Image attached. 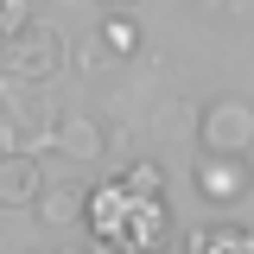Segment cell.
I'll list each match as a JSON object with an SVG mask.
<instances>
[{
	"instance_id": "6da1fadb",
	"label": "cell",
	"mask_w": 254,
	"mask_h": 254,
	"mask_svg": "<svg viewBox=\"0 0 254 254\" xmlns=\"http://www.w3.org/2000/svg\"><path fill=\"white\" fill-rule=\"evenodd\" d=\"M83 229L102 254H153L172 235V210L165 197H140L121 178H108V185H89L83 197Z\"/></svg>"
},
{
	"instance_id": "30bf717a",
	"label": "cell",
	"mask_w": 254,
	"mask_h": 254,
	"mask_svg": "<svg viewBox=\"0 0 254 254\" xmlns=\"http://www.w3.org/2000/svg\"><path fill=\"white\" fill-rule=\"evenodd\" d=\"M95 45H102V58H133L140 51V26H133V13H108L102 26H95Z\"/></svg>"
},
{
	"instance_id": "8992f818",
	"label": "cell",
	"mask_w": 254,
	"mask_h": 254,
	"mask_svg": "<svg viewBox=\"0 0 254 254\" xmlns=\"http://www.w3.org/2000/svg\"><path fill=\"white\" fill-rule=\"evenodd\" d=\"M51 153H64L70 165H89V159H102V146H108V127L95 121V115H83V108H64V115H51V140H45Z\"/></svg>"
},
{
	"instance_id": "8fae6325",
	"label": "cell",
	"mask_w": 254,
	"mask_h": 254,
	"mask_svg": "<svg viewBox=\"0 0 254 254\" xmlns=\"http://www.w3.org/2000/svg\"><path fill=\"white\" fill-rule=\"evenodd\" d=\"M121 185L140 190V197H165V165H159V159H133L121 172Z\"/></svg>"
},
{
	"instance_id": "7c38bea8",
	"label": "cell",
	"mask_w": 254,
	"mask_h": 254,
	"mask_svg": "<svg viewBox=\"0 0 254 254\" xmlns=\"http://www.w3.org/2000/svg\"><path fill=\"white\" fill-rule=\"evenodd\" d=\"M26 19H32V0H0V45L26 26Z\"/></svg>"
},
{
	"instance_id": "7a4b0ae2",
	"label": "cell",
	"mask_w": 254,
	"mask_h": 254,
	"mask_svg": "<svg viewBox=\"0 0 254 254\" xmlns=\"http://www.w3.org/2000/svg\"><path fill=\"white\" fill-rule=\"evenodd\" d=\"M64 64H70L64 32H58V26H38V19H26V26L0 45V76H13V83H26V89L64 76Z\"/></svg>"
},
{
	"instance_id": "4fadbf2b",
	"label": "cell",
	"mask_w": 254,
	"mask_h": 254,
	"mask_svg": "<svg viewBox=\"0 0 254 254\" xmlns=\"http://www.w3.org/2000/svg\"><path fill=\"white\" fill-rule=\"evenodd\" d=\"M102 6H108V13H133L140 0H102Z\"/></svg>"
},
{
	"instance_id": "3957f363",
	"label": "cell",
	"mask_w": 254,
	"mask_h": 254,
	"mask_svg": "<svg viewBox=\"0 0 254 254\" xmlns=\"http://www.w3.org/2000/svg\"><path fill=\"white\" fill-rule=\"evenodd\" d=\"M45 140H51V108L26 83L0 76V153H38Z\"/></svg>"
},
{
	"instance_id": "ba28073f",
	"label": "cell",
	"mask_w": 254,
	"mask_h": 254,
	"mask_svg": "<svg viewBox=\"0 0 254 254\" xmlns=\"http://www.w3.org/2000/svg\"><path fill=\"white\" fill-rule=\"evenodd\" d=\"M45 185V165L32 153H0V210H32Z\"/></svg>"
},
{
	"instance_id": "5bb4252c",
	"label": "cell",
	"mask_w": 254,
	"mask_h": 254,
	"mask_svg": "<svg viewBox=\"0 0 254 254\" xmlns=\"http://www.w3.org/2000/svg\"><path fill=\"white\" fill-rule=\"evenodd\" d=\"M153 254H159V248H153Z\"/></svg>"
},
{
	"instance_id": "52a82bcc",
	"label": "cell",
	"mask_w": 254,
	"mask_h": 254,
	"mask_svg": "<svg viewBox=\"0 0 254 254\" xmlns=\"http://www.w3.org/2000/svg\"><path fill=\"white\" fill-rule=\"evenodd\" d=\"M83 197H89V185H83L76 172H58V178L38 185V203H32V210H38L45 229H76V222H83Z\"/></svg>"
},
{
	"instance_id": "5b68a950",
	"label": "cell",
	"mask_w": 254,
	"mask_h": 254,
	"mask_svg": "<svg viewBox=\"0 0 254 254\" xmlns=\"http://www.w3.org/2000/svg\"><path fill=\"white\" fill-rule=\"evenodd\" d=\"M190 185L203 197V210H235L248 197V153H197Z\"/></svg>"
},
{
	"instance_id": "277c9868",
	"label": "cell",
	"mask_w": 254,
	"mask_h": 254,
	"mask_svg": "<svg viewBox=\"0 0 254 254\" xmlns=\"http://www.w3.org/2000/svg\"><path fill=\"white\" fill-rule=\"evenodd\" d=\"M197 146H203V153H248V146H254V108L242 102V95H216V102H203Z\"/></svg>"
},
{
	"instance_id": "9c48e42d",
	"label": "cell",
	"mask_w": 254,
	"mask_h": 254,
	"mask_svg": "<svg viewBox=\"0 0 254 254\" xmlns=\"http://www.w3.org/2000/svg\"><path fill=\"white\" fill-rule=\"evenodd\" d=\"M185 254H254V235L242 222H210V229H190Z\"/></svg>"
}]
</instances>
